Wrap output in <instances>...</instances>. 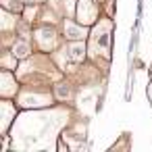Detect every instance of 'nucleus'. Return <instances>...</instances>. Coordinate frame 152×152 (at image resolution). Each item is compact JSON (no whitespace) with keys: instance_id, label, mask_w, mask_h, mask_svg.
Returning <instances> with one entry per match:
<instances>
[{"instance_id":"9b49d317","label":"nucleus","mask_w":152,"mask_h":152,"mask_svg":"<svg viewBox=\"0 0 152 152\" xmlns=\"http://www.w3.org/2000/svg\"><path fill=\"white\" fill-rule=\"evenodd\" d=\"M148 94H150V98H152V86H150V88H148Z\"/></svg>"},{"instance_id":"423d86ee","label":"nucleus","mask_w":152,"mask_h":152,"mask_svg":"<svg viewBox=\"0 0 152 152\" xmlns=\"http://www.w3.org/2000/svg\"><path fill=\"white\" fill-rule=\"evenodd\" d=\"M2 96L4 98H9V96H13V94H17V81L13 79V75L9 73V71H2Z\"/></svg>"},{"instance_id":"39448f33","label":"nucleus","mask_w":152,"mask_h":152,"mask_svg":"<svg viewBox=\"0 0 152 152\" xmlns=\"http://www.w3.org/2000/svg\"><path fill=\"white\" fill-rule=\"evenodd\" d=\"M67 52H69V58H71V61H75V63H79V61H83V58H86V46H83V42H81V40H75L73 44H69Z\"/></svg>"},{"instance_id":"20e7f679","label":"nucleus","mask_w":152,"mask_h":152,"mask_svg":"<svg viewBox=\"0 0 152 152\" xmlns=\"http://www.w3.org/2000/svg\"><path fill=\"white\" fill-rule=\"evenodd\" d=\"M54 38H56V34H54V29H50V27H42V29L38 31V44H40L44 50H50V48L54 46Z\"/></svg>"},{"instance_id":"7ed1b4c3","label":"nucleus","mask_w":152,"mask_h":152,"mask_svg":"<svg viewBox=\"0 0 152 152\" xmlns=\"http://www.w3.org/2000/svg\"><path fill=\"white\" fill-rule=\"evenodd\" d=\"M65 36H67V40H71V42H75V40H83V38L88 36V25L77 27L71 19H67V21H65Z\"/></svg>"},{"instance_id":"1a4fd4ad","label":"nucleus","mask_w":152,"mask_h":152,"mask_svg":"<svg viewBox=\"0 0 152 152\" xmlns=\"http://www.w3.org/2000/svg\"><path fill=\"white\" fill-rule=\"evenodd\" d=\"M63 86H65V83H61V86L56 88V94H58L61 98H67V96H69V88H63Z\"/></svg>"},{"instance_id":"f257e3e1","label":"nucleus","mask_w":152,"mask_h":152,"mask_svg":"<svg viewBox=\"0 0 152 152\" xmlns=\"http://www.w3.org/2000/svg\"><path fill=\"white\" fill-rule=\"evenodd\" d=\"M108 46H110V23L108 21H102L94 29V34H92V48L98 50L96 54L108 56Z\"/></svg>"},{"instance_id":"9d476101","label":"nucleus","mask_w":152,"mask_h":152,"mask_svg":"<svg viewBox=\"0 0 152 152\" xmlns=\"http://www.w3.org/2000/svg\"><path fill=\"white\" fill-rule=\"evenodd\" d=\"M25 2H27V4H40L42 0H25Z\"/></svg>"},{"instance_id":"6e6552de","label":"nucleus","mask_w":152,"mask_h":152,"mask_svg":"<svg viewBox=\"0 0 152 152\" xmlns=\"http://www.w3.org/2000/svg\"><path fill=\"white\" fill-rule=\"evenodd\" d=\"M13 56H17V58H25L27 54H29V44L27 42H23V40H19V42H15V46H13V52H11Z\"/></svg>"},{"instance_id":"f03ea898","label":"nucleus","mask_w":152,"mask_h":152,"mask_svg":"<svg viewBox=\"0 0 152 152\" xmlns=\"http://www.w3.org/2000/svg\"><path fill=\"white\" fill-rule=\"evenodd\" d=\"M77 21L81 25H92L96 23V17H98V7L94 4V0H77Z\"/></svg>"},{"instance_id":"0eeeda50","label":"nucleus","mask_w":152,"mask_h":152,"mask_svg":"<svg viewBox=\"0 0 152 152\" xmlns=\"http://www.w3.org/2000/svg\"><path fill=\"white\" fill-rule=\"evenodd\" d=\"M13 115H17V108H13V104L9 100L2 102V133H7L11 121H13Z\"/></svg>"}]
</instances>
